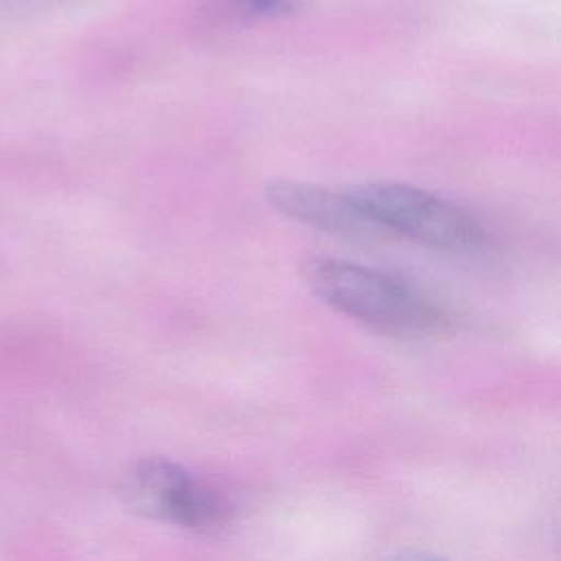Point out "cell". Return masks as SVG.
I'll return each mask as SVG.
<instances>
[{"mask_svg":"<svg viewBox=\"0 0 561 561\" xmlns=\"http://www.w3.org/2000/svg\"><path fill=\"white\" fill-rule=\"evenodd\" d=\"M309 289L335 311L399 337H421L445 327V311L405 280L331 256H316L300 270Z\"/></svg>","mask_w":561,"mask_h":561,"instance_id":"1","label":"cell"},{"mask_svg":"<svg viewBox=\"0 0 561 561\" xmlns=\"http://www.w3.org/2000/svg\"><path fill=\"white\" fill-rule=\"evenodd\" d=\"M348 195L386 234H401L445 252H478L486 245V230L473 215L425 188L364 182Z\"/></svg>","mask_w":561,"mask_h":561,"instance_id":"2","label":"cell"},{"mask_svg":"<svg viewBox=\"0 0 561 561\" xmlns=\"http://www.w3.org/2000/svg\"><path fill=\"white\" fill-rule=\"evenodd\" d=\"M127 506L197 535H217L228 528L232 508L206 482L169 458L138 460L123 482Z\"/></svg>","mask_w":561,"mask_h":561,"instance_id":"3","label":"cell"},{"mask_svg":"<svg viewBox=\"0 0 561 561\" xmlns=\"http://www.w3.org/2000/svg\"><path fill=\"white\" fill-rule=\"evenodd\" d=\"M265 197L278 213L329 234L362 241L386 234L348 193H335L309 182L276 180L265 188Z\"/></svg>","mask_w":561,"mask_h":561,"instance_id":"4","label":"cell"},{"mask_svg":"<svg viewBox=\"0 0 561 561\" xmlns=\"http://www.w3.org/2000/svg\"><path fill=\"white\" fill-rule=\"evenodd\" d=\"M309 0H234V7L248 18H283L300 11Z\"/></svg>","mask_w":561,"mask_h":561,"instance_id":"5","label":"cell"},{"mask_svg":"<svg viewBox=\"0 0 561 561\" xmlns=\"http://www.w3.org/2000/svg\"><path fill=\"white\" fill-rule=\"evenodd\" d=\"M386 561H443L438 557L432 554H421V552H412V554H399V557H390Z\"/></svg>","mask_w":561,"mask_h":561,"instance_id":"6","label":"cell"}]
</instances>
